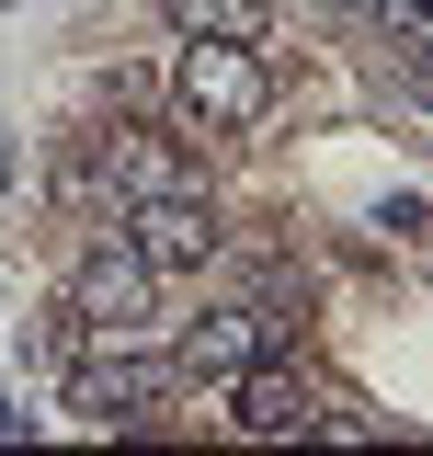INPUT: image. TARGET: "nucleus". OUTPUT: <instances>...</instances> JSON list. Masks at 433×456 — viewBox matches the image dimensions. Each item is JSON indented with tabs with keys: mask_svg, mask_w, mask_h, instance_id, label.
Instances as JSON below:
<instances>
[{
	"mask_svg": "<svg viewBox=\"0 0 433 456\" xmlns=\"http://www.w3.org/2000/svg\"><path fill=\"white\" fill-rule=\"evenodd\" d=\"M228 422H240V434H263V445H285V434H308V422H320V388H308V377H297V365H240V377H228Z\"/></svg>",
	"mask_w": 433,
	"mask_h": 456,
	"instance_id": "obj_5",
	"label": "nucleus"
},
{
	"mask_svg": "<svg viewBox=\"0 0 433 456\" xmlns=\"http://www.w3.org/2000/svg\"><path fill=\"white\" fill-rule=\"evenodd\" d=\"M92 160H103V183L126 194V206H137V194H194V160L171 149L160 126H103V149H92Z\"/></svg>",
	"mask_w": 433,
	"mask_h": 456,
	"instance_id": "obj_7",
	"label": "nucleus"
},
{
	"mask_svg": "<svg viewBox=\"0 0 433 456\" xmlns=\"http://www.w3.org/2000/svg\"><path fill=\"white\" fill-rule=\"evenodd\" d=\"M149 297H160V274L126 251V240H103V251H80V274H69V320L92 342H126L137 320H149Z\"/></svg>",
	"mask_w": 433,
	"mask_h": 456,
	"instance_id": "obj_4",
	"label": "nucleus"
},
{
	"mask_svg": "<svg viewBox=\"0 0 433 456\" xmlns=\"http://www.w3.org/2000/svg\"><path fill=\"white\" fill-rule=\"evenodd\" d=\"M171 35H216V46H263L274 0H171Z\"/></svg>",
	"mask_w": 433,
	"mask_h": 456,
	"instance_id": "obj_8",
	"label": "nucleus"
},
{
	"mask_svg": "<svg viewBox=\"0 0 433 456\" xmlns=\"http://www.w3.org/2000/svg\"><path fill=\"white\" fill-rule=\"evenodd\" d=\"M171 388H183L171 354H80L69 365V411L80 422H149V411H171Z\"/></svg>",
	"mask_w": 433,
	"mask_h": 456,
	"instance_id": "obj_2",
	"label": "nucleus"
},
{
	"mask_svg": "<svg viewBox=\"0 0 433 456\" xmlns=\"http://www.w3.org/2000/svg\"><path fill=\"white\" fill-rule=\"evenodd\" d=\"M274 331H285L274 308H206V320L183 331V354H171V365H183V377H206V388H228L240 365H263V354H274Z\"/></svg>",
	"mask_w": 433,
	"mask_h": 456,
	"instance_id": "obj_6",
	"label": "nucleus"
},
{
	"mask_svg": "<svg viewBox=\"0 0 433 456\" xmlns=\"http://www.w3.org/2000/svg\"><path fill=\"white\" fill-rule=\"evenodd\" d=\"M354 12H365V0H354Z\"/></svg>",
	"mask_w": 433,
	"mask_h": 456,
	"instance_id": "obj_9",
	"label": "nucleus"
},
{
	"mask_svg": "<svg viewBox=\"0 0 433 456\" xmlns=\"http://www.w3.org/2000/svg\"><path fill=\"white\" fill-rule=\"evenodd\" d=\"M216 240H228V228H216L206 194H137V206H126V251H137L160 285H171V274H206Z\"/></svg>",
	"mask_w": 433,
	"mask_h": 456,
	"instance_id": "obj_3",
	"label": "nucleus"
},
{
	"mask_svg": "<svg viewBox=\"0 0 433 456\" xmlns=\"http://www.w3.org/2000/svg\"><path fill=\"white\" fill-rule=\"evenodd\" d=\"M171 92H183V126L240 137V126H263V114H274V69H263V46L183 35V57H171Z\"/></svg>",
	"mask_w": 433,
	"mask_h": 456,
	"instance_id": "obj_1",
	"label": "nucleus"
}]
</instances>
